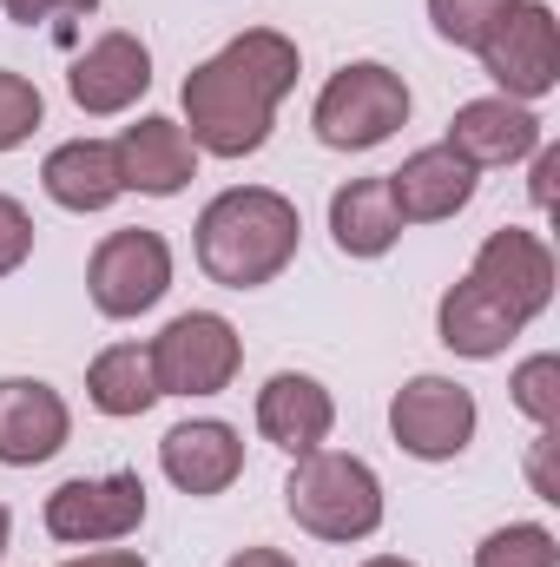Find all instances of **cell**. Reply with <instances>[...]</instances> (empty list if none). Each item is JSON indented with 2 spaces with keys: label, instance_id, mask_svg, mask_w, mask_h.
<instances>
[{
  "label": "cell",
  "instance_id": "6da1fadb",
  "mask_svg": "<svg viewBox=\"0 0 560 567\" xmlns=\"http://www.w3.org/2000/svg\"><path fill=\"white\" fill-rule=\"evenodd\" d=\"M297 73H303V53L297 40L278 27H245L231 33L211 60H198L178 86V106H185V133L198 145V158H251L271 145L278 126V106L297 93Z\"/></svg>",
  "mask_w": 560,
  "mask_h": 567
},
{
  "label": "cell",
  "instance_id": "7a4b0ae2",
  "mask_svg": "<svg viewBox=\"0 0 560 567\" xmlns=\"http://www.w3.org/2000/svg\"><path fill=\"white\" fill-rule=\"evenodd\" d=\"M297 245H303V212L278 185H225L191 225L198 271L225 290L278 284L297 265Z\"/></svg>",
  "mask_w": 560,
  "mask_h": 567
},
{
  "label": "cell",
  "instance_id": "3957f363",
  "mask_svg": "<svg viewBox=\"0 0 560 567\" xmlns=\"http://www.w3.org/2000/svg\"><path fill=\"white\" fill-rule=\"evenodd\" d=\"M283 515H290L303 535L336 542V548L370 542V535L383 528V515H390L383 475H376L363 455H350V449H310V455H297L290 475H283Z\"/></svg>",
  "mask_w": 560,
  "mask_h": 567
},
{
  "label": "cell",
  "instance_id": "277c9868",
  "mask_svg": "<svg viewBox=\"0 0 560 567\" xmlns=\"http://www.w3.org/2000/svg\"><path fill=\"white\" fill-rule=\"evenodd\" d=\"M409 113H416V93H409V80L396 66L343 60L323 80V93L310 106V126L330 152H376L383 140H396L409 126Z\"/></svg>",
  "mask_w": 560,
  "mask_h": 567
},
{
  "label": "cell",
  "instance_id": "5b68a950",
  "mask_svg": "<svg viewBox=\"0 0 560 567\" xmlns=\"http://www.w3.org/2000/svg\"><path fill=\"white\" fill-rule=\"evenodd\" d=\"M152 377H158V396H225L245 370V337L225 310H178L152 343Z\"/></svg>",
  "mask_w": 560,
  "mask_h": 567
},
{
  "label": "cell",
  "instance_id": "8992f818",
  "mask_svg": "<svg viewBox=\"0 0 560 567\" xmlns=\"http://www.w3.org/2000/svg\"><path fill=\"white\" fill-rule=\"evenodd\" d=\"M152 515V495H145L139 468H113V475H73L46 495L40 522L53 542L66 548H113V542H133Z\"/></svg>",
  "mask_w": 560,
  "mask_h": 567
},
{
  "label": "cell",
  "instance_id": "52a82bcc",
  "mask_svg": "<svg viewBox=\"0 0 560 567\" xmlns=\"http://www.w3.org/2000/svg\"><path fill=\"white\" fill-rule=\"evenodd\" d=\"M481 73L495 80V93L501 100H521V106H535V100H548L560 86V20L548 0H515L501 20H495V33L481 40Z\"/></svg>",
  "mask_w": 560,
  "mask_h": 567
},
{
  "label": "cell",
  "instance_id": "ba28073f",
  "mask_svg": "<svg viewBox=\"0 0 560 567\" xmlns=\"http://www.w3.org/2000/svg\"><path fill=\"white\" fill-rule=\"evenodd\" d=\"M165 290H172V245H165V231L126 225V231H106L93 245V258H86V297H93L100 317L133 323Z\"/></svg>",
  "mask_w": 560,
  "mask_h": 567
},
{
  "label": "cell",
  "instance_id": "9c48e42d",
  "mask_svg": "<svg viewBox=\"0 0 560 567\" xmlns=\"http://www.w3.org/2000/svg\"><path fill=\"white\" fill-rule=\"evenodd\" d=\"M475 429H481V403L455 377H435L428 370V377H409L390 396V435L416 462H455V455H468Z\"/></svg>",
  "mask_w": 560,
  "mask_h": 567
},
{
  "label": "cell",
  "instance_id": "30bf717a",
  "mask_svg": "<svg viewBox=\"0 0 560 567\" xmlns=\"http://www.w3.org/2000/svg\"><path fill=\"white\" fill-rule=\"evenodd\" d=\"M468 278L481 284L521 330L554 303V245L541 238V231H528V225H501V231H488L481 238V251H475V265H468Z\"/></svg>",
  "mask_w": 560,
  "mask_h": 567
},
{
  "label": "cell",
  "instance_id": "8fae6325",
  "mask_svg": "<svg viewBox=\"0 0 560 567\" xmlns=\"http://www.w3.org/2000/svg\"><path fill=\"white\" fill-rule=\"evenodd\" d=\"M66 93H73V106H80L86 120H120V113H133L145 93H152V47H145L139 33H126V27L100 33V40L66 66Z\"/></svg>",
  "mask_w": 560,
  "mask_h": 567
},
{
  "label": "cell",
  "instance_id": "7c38bea8",
  "mask_svg": "<svg viewBox=\"0 0 560 567\" xmlns=\"http://www.w3.org/2000/svg\"><path fill=\"white\" fill-rule=\"evenodd\" d=\"M73 442V410L46 377H0V468H40Z\"/></svg>",
  "mask_w": 560,
  "mask_h": 567
},
{
  "label": "cell",
  "instance_id": "4fadbf2b",
  "mask_svg": "<svg viewBox=\"0 0 560 567\" xmlns=\"http://www.w3.org/2000/svg\"><path fill=\"white\" fill-rule=\"evenodd\" d=\"M158 468L178 495L191 502H211L225 495L238 475H245V435L218 416H191V423H172L158 435Z\"/></svg>",
  "mask_w": 560,
  "mask_h": 567
},
{
  "label": "cell",
  "instance_id": "5bb4252c",
  "mask_svg": "<svg viewBox=\"0 0 560 567\" xmlns=\"http://www.w3.org/2000/svg\"><path fill=\"white\" fill-rule=\"evenodd\" d=\"M383 178H390V198H396L403 225H448L455 212L475 205V185H481V172L448 145H422Z\"/></svg>",
  "mask_w": 560,
  "mask_h": 567
},
{
  "label": "cell",
  "instance_id": "9a60e30c",
  "mask_svg": "<svg viewBox=\"0 0 560 567\" xmlns=\"http://www.w3.org/2000/svg\"><path fill=\"white\" fill-rule=\"evenodd\" d=\"M548 140V126H541V113L535 106H521V100H501V93H488V100H468V106H455V120H448V152H462L475 172H488V165H521V158H535V145Z\"/></svg>",
  "mask_w": 560,
  "mask_h": 567
},
{
  "label": "cell",
  "instance_id": "2e32d148",
  "mask_svg": "<svg viewBox=\"0 0 560 567\" xmlns=\"http://www.w3.org/2000/svg\"><path fill=\"white\" fill-rule=\"evenodd\" d=\"M113 152H120L126 192H139V198H178L198 178V145H191V133L178 120H165V113H139L113 140Z\"/></svg>",
  "mask_w": 560,
  "mask_h": 567
},
{
  "label": "cell",
  "instance_id": "e0dca14e",
  "mask_svg": "<svg viewBox=\"0 0 560 567\" xmlns=\"http://www.w3.org/2000/svg\"><path fill=\"white\" fill-rule=\"evenodd\" d=\"M330 429H336V396H330L310 370H278V377H265V390H258V435H265L271 449H283V455L297 462V455L323 449Z\"/></svg>",
  "mask_w": 560,
  "mask_h": 567
},
{
  "label": "cell",
  "instance_id": "ac0fdd59",
  "mask_svg": "<svg viewBox=\"0 0 560 567\" xmlns=\"http://www.w3.org/2000/svg\"><path fill=\"white\" fill-rule=\"evenodd\" d=\"M40 192L73 212V218H93V212H113L126 198V178H120V152L113 140H66L40 158Z\"/></svg>",
  "mask_w": 560,
  "mask_h": 567
},
{
  "label": "cell",
  "instance_id": "d6986e66",
  "mask_svg": "<svg viewBox=\"0 0 560 567\" xmlns=\"http://www.w3.org/2000/svg\"><path fill=\"white\" fill-rule=\"evenodd\" d=\"M435 337H442V350H455L468 363H495V357H508V343L521 337V323L475 278H455L442 290V303H435Z\"/></svg>",
  "mask_w": 560,
  "mask_h": 567
},
{
  "label": "cell",
  "instance_id": "ffe728a7",
  "mask_svg": "<svg viewBox=\"0 0 560 567\" xmlns=\"http://www.w3.org/2000/svg\"><path fill=\"white\" fill-rule=\"evenodd\" d=\"M409 225L396 218V198H390V178L376 172V178H350V185H336L330 192V238H336V251L343 258H390L396 251V238H403Z\"/></svg>",
  "mask_w": 560,
  "mask_h": 567
},
{
  "label": "cell",
  "instance_id": "44dd1931",
  "mask_svg": "<svg viewBox=\"0 0 560 567\" xmlns=\"http://www.w3.org/2000/svg\"><path fill=\"white\" fill-rule=\"evenodd\" d=\"M86 403L113 423H133L158 403V377H152V350L145 343H106L86 363Z\"/></svg>",
  "mask_w": 560,
  "mask_h": 567
},
{
  "label": "cell",
  "instance_id": "7402d4cb",
  "mask_svg": "<svg viewBox=\"0 0 560 567\" xmlns=\"http://www.w3.org/2000/svg\"><path fill=\"white\" fill-rule=\"evenodd\" d=\"M475 567H560V535L548 522H508V528H488Z\"/></svg>",
  "mask_w": 560,
  "mask_h": 567
},
{
  "label": "cell",
  "instance_id": "603a6c76",
  "mask_svg": "<svg viewBox=\"0 0 560 567\" xmlns=\"http://www.w3.org/2000/svg\"><path fill=\"white\" fill-rule=\"evenodd\" d=\"M508 403H515L535 429H560V357L554 350L515 363V377H508Z\"/></svg>",
  "mask_w": 560,
  "mask_h": 567
},
{
  "label": "cell",
  "instance_id": "cb8c5ba5",
  "mask_svg": "<svg viewBox=\"0 0 560 567\" xmlns=\"http://www.w3.org/2000/svg\"><path fill=\"white\" fill-rule=\"evenodd\" d=\"M515 0H428V27L435 40L462 47V53H481V40L495 33V20L508 13Z\"/></svg>",
  "mask_w": 560,
  "mask_h": 567
},
{
  "label": "cell",
  "instance_id": "d4e9b609",
  "mask_svg": "<svg viewBox=\"0 0 560 567\" xmlns=\"http://www.w3.org/2000/svg\"><path fill=\"white\" fill-rule=\"evenodd\" d=\"M40 126H46V100H40V86H33L27 73L0 66V152L27 145Z\"/></svg>",
  "mask_w": 560,
  "mask_h": 567
},
{
  "label": "cell",
  "instance_id": "484cf974",
  "mask_svg": "<svg viewBox=\"0 0 560 567\" xmlns=\"http://www.w3.org/2000/svg\"><path fill=\"white\" fill-rule=\"evenodd\" d=\"M33 238H40V231H33V212L0 192V278H13V271L33 258Z\"/></svg>",
  "mask_w": 560,
  "mask_h": 567
},
{
  "label": "cell",
  "instance_id": "4316f807",
  "mask_svg": "<svg viewBox=\"0 0 560 567\" xmlns=\"http://www.w3.org/2000/svg\"><path fill=\"white\" fill-rule=\"evenodd\" d=\"M100 0H0V13L13 27H46V20H66V13H93Z\"/></svg>",
  "mask_w": 560,
  "mask_h": 567
},
{
  "label": "cell",
  "instance_id": "83f0119b",
  "mask_svg": "<svg viewBox=\"0 0 560 567\" xmlns=\"http://www.w3.org/2000/svg\"><path fill=\"white\" fill-rule=\"evenodd\" d=\"M554 449H560V435H554V429H541V435H535V449H528V482H535V495H541V502H560Z\"/></svg>",
  "mask_w": 560,
  "mask_h": 567
},
{
  "label": "cell",
  "instance_id": "f1b7e54d",
  "mask_svg": "<svg viewBox=\"0 0 560 567\" xmlns=\"http://www.w3.org/2000/svg\"><path fill=\"white\" fill-rule=\"evenodd\" d=\"M554 178H560V145H535V172H528V198L535 212H554Z\"/></svg>",
  "mask_w": 560,
  "mask_h": 567
},
{
  "label": "cell",
  "instance_id": "f546056e",
  "mask_svg": "<svg viewBox=\"0 0 560 567\" xmlns=\"http://www.w3.org/2000/svg\"><path fill=\"white\" fill-rule=\"evenodd\" d=\"M60 567H152V561H145L139 548L113 542V548H86V555H73V561H60Z\"/></svg>",
  "mask_w": 560,
  "mask_h": 567
},
{
  "label": "cell",
  "instance_id": "4dcf8cb0",
  "mask_svg": "<svg viewBox=\"0 0 560 567\" xmlns=\"http://www.w3.org/2000/svg\"><path fill=\"white\" fill-rule=\"evenodd\" d=\"M225 567H297V561H290L283 548H238Z\"/></svg>",
  "mask_w": 560,
  "mask_h": 567
},
{
  "label": "cell",
  "instance_id": "1f68e13d",
  "mask_svg": "<svg viewBox=\"0 0 560 567\" xmlns=\"http://www.w3.org/2000/svg\"><path fill=\"white\" fill-rule=\"evenodd\" d=\"M356 567H416V561H403V555H370V561H356Z\"/></svg>",
  "mask_w": 560,
  "mask_h": 567
},
{
  "label": "cell",
  "instance_id": "d6a6232c",
  "mask_svg": "<svg viewBox=\"0 0 560 567\" xmlns=\"http://www.w3.org/2000/svg\"><path fill=\"white\" fill-rule=\"evenodd\" d=\"M7 542H13V515L0 508V555H7Z\"/></svg>",
  "mask_w": 560,
  "mask_h": 567
}]
</instances>
